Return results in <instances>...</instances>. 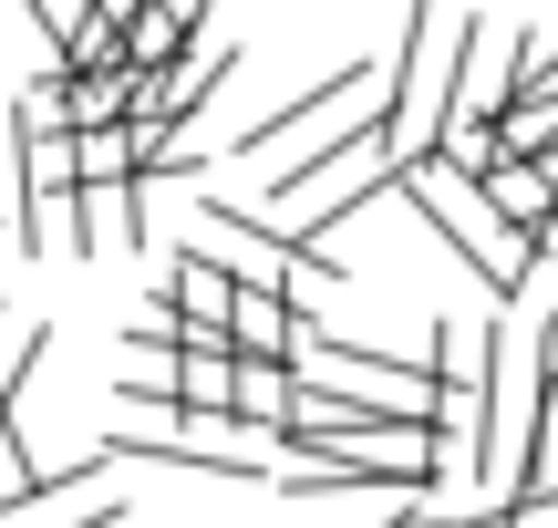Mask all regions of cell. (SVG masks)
I'll list each match as a JSON object with an SVG mask.
<instances>
[{"label": "cell", "mask_w": 558, "mask_h": 528, "mask_svg": "<svg viewBox=\"0 0 558 528\" xmlns=\"http://www.w3.org/2000/svg\"><path fill=\"white\" fill-rule=\"evenodd\" d=\"M393 197L414 207L424 228H435L445 249H456L465 269H476V290H497V301H538V280H548V260H558V239H538V249H518L497 218L476 207V187L465 177H445L435 156H414V166H393Z\"/></svg>", "instance_id": "obj_1"}, {"label": "cell", "mask_w": 558, "mask_h": 528, "mask_svg": "<svg viewBox=\"0 0 558 528\" xmlns=\"http://www.w3.org/2000/svg\"><path fill=\"white\" fill-rule=\"evenodd\" d=\"M362 83H373V62H341V73H320V83H300V94L279 104V115H259V124H248V135H239V156H269V145H290L300 124H320V115H331V104H352Z\"/></svg>", "instance_id": "obj_5"}, {"label": "cell", "mask_w": 558, "mask_h": 528, "mask_svg": "<svg viewBox=\"0 0 558 528\" xmlns=\"http://www.w3.org/2000/svg\"><path fill=\"white\" fill-rule=\"evenodd\" d=\"M465 41H476V11H414V21H403V62H393V94H383V145H393V166L435 156L445 83H456Z\"/></svg>", "instance_id": "obj_2"}, {"label": "cell", "mask_w": 558, "mask_h": 528, "mask_svg": "<svg viewBox=\"0 0 558 528\" xmlns=\"http://www.w3.org/2000/svg\"><path fill=\"white\" fill-rule=\"evenodd\" d=\"M373 156H393V145H383V104H362V115L341 124L331 145H311V156L269 166V218H300L311 197H331V187L352 177V166H373Z\"/></svg>", "instance_id": "obj_3"}, {"label": "cell", "mask_w": 558, "mask_h": 528, "mask_svg": "<svg viewBox=\"0 0 558 528\" xmlns=\"http://www.w3.org/2000/svg\"><path fill=\"white\" fill-rule=\"evenodd\" d=\"M104 456H114V467H124V456H145V467H166V477H218V488H228V477H259V456H248V446H177V435H135V425L104 435Z\"/></svg>", "instance_id": "obj_4"}, {"label": "cell", "mask_w": 558, "mask_h": 528, "mask_svg": "<svg viewBox=\"0 0 558 528\" xmlns=\"http://www.w3.org/2000/svg\"><path fill=\"white\" fill-rule=\"evenodd\" d=\"M228 301H239V269L207 260V249H177V290H166V311H177V322H228Z\"/></svg>", "instance_id": "obj_7"}, {"label": "cell", "mask_w": 558, "mask_h": 528, "mask_svg": "<svg viewBox=\"0 0 558 528\" xmlns=\"http://www.w3.org/2000/svg\"><path fill=\"white\" fill-rule=\"evenodd\" d=\"M218 332H228V363H279L290 373V311H279V290H239Z\"/></svg>", "instance_id": "obj_6"}, {"label": "cell", "mask_w": 558, "mask_h": 528, "mask_svg": "<svg viewBox=\"0 0 558 528\" xmlns=\"http://www.w3.org/2000/svg\"><path fill=\"white\" fill-rule=\"evenodd\" d=\"M0 425H11V405H0Z\"/></svg>", "instance_id": "obj_8"}]
</instances>
